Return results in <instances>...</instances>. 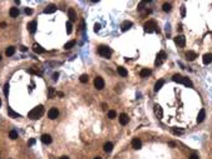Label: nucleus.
I'll return each instance as SVG.
<instances>
[{
  "mask_svg": "<svg viewBox=\"0 0 212 159\" xmlns=\"http://www.w3.org/2000/svg\"><path fill=\"white\" fill-rule=\"evenodd\" d=\"M55 11H57V6L55 5H49V6L44 9V14H53Z\"/></svg>",
  "mask_w": 212,
  "mask_h": 159,
  "instance_id": "14",
  "label": "nucleus"
},
{
  "mask_svg": "<svg viewBox=\"0 0 212 159\" xmlns=\"http://www.w3.org/2000/svg\"><path fill=\"white\" fill-rule=\"evenodd\" d=\"M163 84H164V80L163 79H161V80H158L157 83H156V85H154V91H158L163 86Z\"/></svg>",
  "mask_w": 212,
  "mask_h": 159,
  "instance_id": "25",
  "label": "nucleus"
},
{
  "mask_svg": "<svg viewBox=\"0 0 212 159\" xmlns=\"http://www.w3.org/2000/svg\"><path fill=\"white\" fill-rule=\"evenodd\" d=\"M131 26H132V23H131V21H124V23L122 24V26H121V28H122V31H127L128 29L131 28Z\"/></svg>",
  "mask_w": 212,
  "mask_h": 159,
  "instance_id": "24",
  "label": "nucleus"
},
{
  "mask_svg": "<svg viewBox=\"0 0 212 159\" xmlns=\"http://www.w3.org/2000/svg\"><path fill=\"white\" fill-rule=\"evenodd\" d=\"M9 14H10V16L12 18H16V16L19 15V10H18V8H12L9 10Z\"/></svg>",
  "mask_w": 212,
  "mask_h": 159,
  "instance_id": "23",
  "label": "nucleus"
},
{
  "mask_svg": "<svg viewBox=\"0 0 212 159\" xmlns=\"http://www.w3.org/2000/svg\"><path fill=\"white\" fill-rule=\"evenodd\" d=\"M58 76H59L58 73H54V74H53V80H58Z\"/></svg>",
  "mask_w": 212,
  "mask_h": 159,
  "instance_id": "41",
  "label": "nucleus"
},
{
  "mask_svg": "<svg viewBox=\"0 0 212 159\" xmlns=\"http://www.w3.org/2000/svg\"><path fill=\"white\" fill-rule=\"evenodd\" d=\"M181 16H182V18H185V16H186V6H185V5H182V6H181Z\"/></svg>",
  "mask_w": 212,
  "mask_h": 159,
  "instance_id": "35",
  "label": "nucleus"
},
{
  "mask_svg": "<svg viewBox=\"0 0 212 159\" xmlns=\"http://www.w3.org/2000/svg\"><path fill=\"white\" fill-rule=\"evenodd\" d=\"M128 120H129V119H128V115H127L126 113H122L121 115H119V123L122 125H126L128 123Z\"/></svg>",
  "mask_w": 212,
  "mask_h": 159,
  "instance_id": "16",
  "label": "nucleus"
},
{
  "mask_svg": "<svg viewBox=\"0 0 212 159\" xmlns=\"http://www.w3.org/2000/svg\"><path fill=\"white\" fill-rule=\"evenodd\" d=\"M94 86H96L98 90H102L104 88V80L100 78V76H97V78L94 79Z\"/></svg>",
  "mask_w": 212,
  "mask_h": 159,
  "instance_id": "6",
  "label": "nucleus"
},
{
  "mask_svg": "<svg viewBox=\"0 0 212 159\" xmlns=\"http://www.w3.org/2000/svg\"><path fill=\"white\" fill-rule=\"evenodd\" d=\"M59 115V112H58V109L57 108H52V109H49V112H48V118L49 119H57Z\"/></svg>",
  "mask_w": 212,
  "mask_h": 159,
  "instance_id": "7",
  "label": "nucleus"
},
{
  "mask_svg": "<svg viewBox=\"0 0 212 159\" xmlns=\"http://www.w3.org/2000/svg\"><path fill=\"white\" fill-rule=\"evenodd\" d=\"M156 30H157V24L154 20H149L144 24V31L146 33H153Z\"/></svg>",
  "mask_w": 212,
  "mask_h": 159,
  "instance_id": "4",
  "label": "nucleus"
},
{
  "mask_svg": "<svg viewBox=\"0 0 212 159\" xmlns=\"http://www.w3.org/2000/svg\"><path fill=\"white\" fill-rule=\"evenodd\" d=\"M43 114H44V108H43V105H38L36 108L31 109V110L29 112L28 117H29L30 119H39V118L43 115Z\"/></svg>",
  "mask_w": 212,
  "mask_h": 159,
  "instance_id": "1",
  "label": "nucleus"
},
{
  "mask_svg": "<svg viewBox=\"0 0 212 159\" xmlns=\"http://www.w3.org/2000/svg\"><path fill=\"white\" fill-rule=\"evenodd\" d=\"M68 16H69V21L72 23V21H74L77 20V14L74 11V9H69L68 10Z\"/></svg>",
  "mask_w": 212,
  "mask_h": 159,
  "instance_id": "17",
  "label": "nucleus"
},
{
  "mask_svg": "<svg viewBox=\"0 0 212 159\" xmlns=\"http://www.w3.org/2000/svg\"><path fill=\"white\" fill-rule=\"evenodd\" d=\"M117 72H118V74L121 76H127L128 75V72H127V69L123 68V67H118V69H117Z\"/></svg>",
  "mask_w": 212,
  "mask_h": 159,
  "instance_id": "22",
  "label": "nucleus"
},
{
  "mask_svg": "<svg viewBox=\"0 0 212 159\" xmlns=\"http://www.w3.org/2000/svg\"><path fill=\"white\" fill-rule=\"evenodd\" d=\"M132 147L134 148L136 150H138V149H141L142 148V142H141V139H138V138H134L132 140Z\"/></svg>",
  "mask_w": 212,
  "mask_h": 159,
  "instance_id": "11",
  "label": "nucleus"
},
{
  "mask_svg": "<svg viewBox=\"0 0 212 159\" xmlns=\"http://www.w3.org/2000/svg\"><path fill=\"white\" fill-rule=\"evenodd\" d=\"M202 60H203V64H206V65L211 64V63H212V54H211V53L205 54L203 58H202Z\"/></svg>",
  "mask_w": 212,
  "mask_h": 159,
  "instance_id": "12",
  "label": "nucleus"
},
{
  "mask_svg": "<svg viewBox=\"0 0 212 159\" xmlns=\"http://www.w3.org/2000/svg\"><path fill=\"white\" fill-rule=\"evenodd\" d=\"M4 94H5V95L9 94V84H5V85H4Z\"/></svg>",
  "mask_w": 212,
  "mask_h": 159,
  "instance_id": "37",
  "label": "nucleus"
},
{
  "mask_svg": "<svg viewBox=\"0 0 212 159\" xmlns=\"http://www.w3.org/2000/svg\"><path fill=\"white\" fill-rule=\"evenodd\" d=\"M88 79H89V78H88V75H87V74H82V75H80V78H79L80 83H87Z\"/></svg>",
  "mask_w": 212,
  "mask_h": 159,
  "instance_id": "32",
  "label": "nucleus"
},
{
  "mask_svg": "<svg viewBox=\"0 0 212 159\" xmlns=\"http://www.w3.org/2000/svg\"><path fill=\"white\" fill-rule=\"evenodd\" d=\"M172 133L176 134V135H182L185 133V129H181V128H172Z\"/></svg>",
  "mask_w": 212,
  "mask_h": 159,
  "instance_id": "26",
  "label": "nucleus"
},
{
  "mask_svg": "<svg viewBox=\"0 0 212 159\" xmlns=\"http://www.w3.org/2000/svg\"><path fill=\"white\" fill-rule=\"evenodd\" d=\"M166 58H167V54H166L163 50L159 51L158 55H157V59H156V65H162V63L164 62Z\"/></svg>",
  "mask_w": 212,
  "mask_h": 159,
  "instance_id": "5",
  "label": "nucleus"
},
{
  "mask_svg": "<svg viewBox=\"0 0 212 159\" xmlns=\"http://www.w3.org/2000/svg\"><path fill=\"white\" fill-rule=\"evenodd\" d=\"M25 14H28V15H31V14H33V10H31V9H29V8H26V9H25Z\"/></svg>",
  "mask_w": 212,
  "mask_h": 159,
  "instance_id": "40",
  "label": "nucleus"
},
{
  "mask_svg": "<svg viewBox=\"0 0 212 159\" xmlns=\"http://www.w3.org/2000/svg\"><path fill=\"white\" fill-rule=\"evenodd\" d=\"M103 149H104V152H107V153L112 152V149H113V144L110 143V142H107V143L103 145Z\"/></svg>",
  "mask_w": 212,
  "mask_h": 159,
  "instance_id": "20",
  "label": "nucleus"
},
{
  "mask_svg": "<svg viewBox=\"0 0 212 159\" xmlns=\"http://www.w3.org/2000/svg\"><path fill=\"white\" fill-rule=\"evenodd\" d=\"M151 70L149 69H143V70H141V76L142 78H147V76H149L151 75Z\"/></svg>",
  "mask_w": 212,
  "mask_h": 159,
  "instance_id": "28",
  "label": "nucleus"
},
{
  "mask_svg": "<svg viewBox=\"0 0 212 159\" xmlns=\"http://www.w3.org/2000/svg\"><path fill=\"white\" fill-rule=\"evenodd\" d=\"M0 60H1V55H0Z\"/></svg>",
  "mask_w": 212,
  "mask_h": 159,
  "instance_id": "51",
  "label": "nucleus"
},
{
  "mask_svg": "<svg viewBox=\"0 0 212 159\" xmlns=\"http://www.w3.org/2000/svg\"><path fill=\"white\" fill-rule=\"evenodd\" d=\"M42 142L44 144H50L52 143V136H50L49 134H43L42 135Z\"/></svg>",
  "mask_w": 212,
  "mask_h": 159,
  "instance_id": "19",
  "label": "nucleus"
},
{
  "mask_svg": "<svg viewBox=\"0 0 212 159\" xmlns=\"http://www.w3.org/2000/svg\"><path fill=\"white\" fill-rule=\"evenodd\" d=\"M175 43L180 48H183V46H185V44H186V38L183 36V35H178L177 38H175Z\"/></svg>",
  "mask_w": 212,
  "mask_h": 159,
  "instance_id": "8",
  "label": "nucleus"
},
{
  "mask_svg": "<svg viewBox=\"0 0 212 159\" xmlns=\"http://www.w3.org/2000/svg\"><path fill=\"white\" fill-rule=\"evenodd\" d=\"M98 54H99V55H102L103 58L109 59L110 55H112V50H110V48L105 46V45H100L98 48Z\"/></svg>",
  "mask_w": 212,
  "mask_h": 159,
  "instance_id": "3",
  "label": "nucleus"
},
{
  "mask_svg": "<svg viewBox=\"0 0 212 159\" xmlns=\"http://www.w3.org/2000/svg\"><path fill=\"white\" fill-rule=\"evenodd\" d=\"M93 159H102V158H100V157H94Z\"/></svg>",
  "mask_w": 212,
  "mask_h": 159,
  "instance_id": "49",
  "label": "nucleus"
},
{
  "mask_svg": "<svg viewBox=\"0 0 212 159\" xmlns=\"http://www.w3.org/2000/svg\"><path fill=\"white\" fill-rule=\"evenodd\" d=\"M20 49H21V51H25V50H26L25 46H20Z\"/></svg>",
  "mask_w": 212,
  "mask_h": 159,
  "instance_id": "45",
  "label": "nucleus"
},
{
  "mask_svg": "<svg viewBox=\"0 0 212 159\" xmlns=\"http://www.w3.org/2000/svg\"><path fill=\"white\" fill-rule=\"evenodd\" d=\"M175 145H176V144L173 143V142H171V143H170V147H175Z\"/></svg>",
  "mask_w": 212,
  "mask_h": 159,
  "instance_id": "47",
  "label": "nucleus"
},
{
  "mask_svg": "<svg viewBox=\"0 0 212 159\" xmlns=\"http://www.w3.org/2000/svg\"><path fill=\"white\" fill-rule=\"evenodd\" d=\"M74 45H75V40H70V41H68L64 45V49H65V50H69V49H72Z\"/></svg>",
  "mask_w": 212,
  "mask_h": 159,
  "instance_id": "27",
  "label": "nucleus"
},
{
  "mask_svg": "<svg viewBox=\"0 0 212 159\" xmlns=\"http://www.w3.org/2000/svg\"><path fill=\"white\" fill-rule=\"evenodd\" d=\"M0 105H1V100H0Z\"/></svg>",
  "mask_w": 212,
  "mask_h": 159,
  "instance_id": "50",
  "label": "nucleus"
},
{
  "mask_svg": "<svg viewBox=\"0 0 212 159\" xmlns=\"http://www.w3.org/2000/svg\"><path fill=\"white\" fill-rule=\"evenodd\" d=\"M99 30H100V24H98V23H97L96 25H94V31H96V33H98Z\"/></svg>",
  "mask_w": 212,
  "mask_h": 159,
  "instance_id": "38",
  "label": "nucleus"
},
{
  "mask_svg": "<svg viewBox=\"0 0 212 159\" xmlns=\"http://www.w3.org/2000/svg\"><path fill=\"white\" fill-rule=\"evenodd\" d=\"M15 53V48L14 46H8L6 50H5V54H6V57H13Z\"/></svg>",
  "mask_w": 212,
  "mask_h": 159,
  "instance_id": "21",
  "label": "nucleus"
},
{
  "mask_svg": "<svg viewBox=\"0 0 212 159\" xmlns=\"http://www.w3.org/2000/svg\"><path fill=\"white\" fill-rule=\"evenodd\" d=\"M115 117H117V113H115L114 110H109V112H108V118H109V119H114Z\"/></svg>",
  "mask_w": 212,
  "mask_h": 159,
  "instance_id": "33",
  "label": "nucleus"
},
{
  "mask_svg": "<svg viewBox=\"0 0 212 159\" xmlns=\"http://www.w3.org/2000/svg\"><path fill=\"white\" fill-rule=\"evenodd\" d=\"M54 95H55L54 89H53V88H49V98H54Z\"/></svg>",
  "mask_w": 212,
  "mask_h": 159,
  "instance_id": "36",
  "label": "nucleus"
},
{
  "mask_svg": "<svg viewBox=\"0 0 212 159\" xmlns=\"http://www.w3.org/2000/svg\"><path fill=\"white\" fill-rule=\"evenodd\" d=\"M188 159H198V155H197V154H192V155L189 157Z\"/></svg>",
  "mask_w": 212,
  "mask_h": 159,
  "instance_id": "42",
  "label": "nucleus"
},
{
  "mask_svg": "<svg viewBox=\"0 0 212 159\" xmlns=\"http://www.w3.org/2000/svg\"><path fill=\"white\" fill-rule=\"evenodd\" d=\"M72 28H73V26H72V23L68 21V23H67V33H68V34L72 33Z\"/></svg>",
  "mask_w": 212,
  "mask_h": 159,
  "instance_id": "34",
  "label": "nucleus"
},
{
  "mask_svg": "<svg viewBox=\"0 0 212 159\" xmlns=\"http://www.w3.org/2000/svg\"><path fill=\"white\" fill-rule=\"evenodd\" d=\"M172 80L176 81V83H181L183 85H186L188 88H192V81L189 80L188 78H185V76H182L181 74H175L172 76Z\"/></svg>",
  "mask_w": 212,
  "mask_h": 159,
  "instance_id": "2",
  "label": "nucleus"
},
{
  "mask_svg": "<svg viewBox=\"0 0 212 159\" xmlns=\"http://www.w3.org/2000/svg\"><path fill=\"white\" fill-rule=\"evenodd\" d=\"M205 118H206V110L205 109H201L198 115H197V123H202L205 120Z\"/></svg>",
  "mask_w": 212,
  "mask_h": 159,
  "instance_id": "13",
  "label": "nucleus"
},
{
  "mask_svg": "<svg viewBox=\"0 0 212 159\" xmlns=\"http://www.w3.org/2000/svg\"><path fill=\"white\" fill-rule=\"evenodd\" d=\"M60 159H69V158H68V157H65V155H64V157H62V158H60Z\"/></svg>",
  "mask_w": 212,
  "mask_h": 159,
  "instance_id": "48",
  "label": "nucleus"
},
{
  "mask_svg": "<svg viewBox=\"0 0 212 159\" xmlns=\"http://www.w3.org/2000/svg\"><path fill=\"white\" fill-rule=\"evenodd\" d=\"M28 144H29V147H31V145H34V144H35V139H34V138H31V139H29V142H28Z\"/></svg>",
  "mask_w": 212,
  "mask_h": 159,
  "instance_id": "39",
  "label": "nucleus"
},
{
  "mask_svg": "<svg viewBox=\"0 0 212 159\" xmlns=\"http://www.w3.org/2000/svg\"><path fill=\"white\" fill-rule=\"evenodd\" d=\"M162 9H163V11L168 13V11H171L172 6H171V4H168V3H164V4H163V6H162Z\"/></svg>",
  "mask_w": 212,
  "mask_h": 159,
  "instance_id": "30",
  "label": "nucleus"
},
{
  "mask_svg": "<svg viewBox=\"0 0 212 159\" xmlns=\"http://www.w3.org/2000/svg\"><path fill=\"white\" fill-rule=\"evenodd\" d=\"M33 51L36 53V54H43L45 50H44V49L39 45V44H34V45H33Z\"/></svg>",
  "mask_w": 212,
  "mask_h": 159,
  "instance_id": "18",
  "label": "nucleus"
},
{
  "mask_svg": "<svg viewBox=\"0 0 212 159\" xmlns=\"http://www.w3.org/2000/svg\"><path fill=\"white\" fill-rule=\"evenodd\" d=\"M102 109H103V110H107V104H105V103L102 104Z\"/></svg>",
  "mask_w": 212,
  "mask_h": 159,
  "instance_id": "43",
  "label": "nucleus"
},
{
  "mask_svg": "<svg viewBox=\"0 0 212 159\" xmlns=\"http://www.w3.org/2000/svg\"><path fill=\"white\" fill-rule=\"evenodd\" d=\"M28 30H29L31 34H34L36 31V21H30V23L28 24Z\"/></svg>",
  "mask_w": 212,
  "mask_h": 159,
  "instance_id": "15",
  "label": "nucleus"
},
{
  "mask_svg": "<svg viewBox=\"0 0 212 159\" xmlns=\"http://www.w3.org/2000/svg\"><path fill=\"white\" fill-rule=\"evenodd\" d=\"M153 110H154V114L157 115L158 119H162V118H163V110H162V108H161L158 104H154Z\"/></svg>",
  "mask_w": 212,
  "mask_h": 159,
  "instance_id": "9",
  "label": "nucleus"
},
{
  "mask_svg": "<svg viewBox=\"0 0 212 159\" xmlns=\"http://www.w3.org/2000/svg\"><path fill=\"white\" fill-rule=\"evenodd\" d=\"M9 138L10 139H16V138H18V133H16V130H10Z\"/></svg>",
  "mask_w": 212,
  "mask_h": 159,
  "instance_id": "31",
  "label": "nucleus"
},
{
  "mask_svg": "<svg viewBox=\"0 0 212 159\" xmlns=\"http://www.w3.org/2000/svg\"><path fill=\"white\" fill-rule=\"evenodd\" d=\"M8 113H9V115L12 117V118H19V117H20L19 114H18V113H15L12 108H9V109H8Z\"/></svg>",
  "mask_w": 212,
  "mask_h": 159,
  "instance_id": "29",
  "label": "nucleus"
},
{
  "mask_svg": "<svg viewBox=\"0 0 212 159\" xmlns=\"http://www.w3.org/2000/svg\"><path fill=\"white\" fill-rule=\"evenodd\" d=\"M5 26H6V23H4V21L0 23V28H5Z\"/></svg>",
  "mask_w": 212,
  "mask_h": 159,
  "instance_id": "44",
  "label": "nucleus"
},
{
  "mask_svg": "<svg viewBox=\"0 0 212 159\" xmlns=\"http://www.w3.org/2000/svg\"><path fill=\"white\" fill-rule=\"evenodd\" d=\"M197 58V54H196V51H193V50H188L187 53H186V59L188 60V62H193L194 59Z\"/></svg>",
  "mask_w": 212,
  "mask_h": 159,
  "instance_id": "10",
  "label": "nucleus"
},
{
  "mask_svg": "<svg viewBox=\"0 0 212 159\" xmlns=\"http://www.w3.org/2000/svg\"><path fill=\"white\" fill-rule=\"evenodd\" d=\"M57 94H58L59 97H63V95H64V94H63V93H62V91H59V93H57Z\"/></svg>",
  "mask_w": 212,
  "mask_h": 159,
  "instance_id": "46",
  "label": "nucleus"
}]
</instances>
